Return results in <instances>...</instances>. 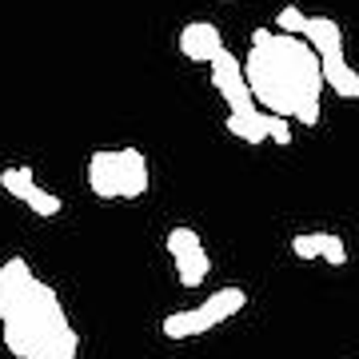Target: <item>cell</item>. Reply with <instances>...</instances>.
Listing matches in <instances>:
<instances>
[{
  "label": "cell",
  "instance_id": "cell-5",
  "mask_svg": "<svg viewBox=\"0 0 359 359\" xmlns=\"http://www.w3.org/2000/svg\"><path fill=\"white\" fill-rule=\"evenodd\" d=\"M180 52L188 60H196V65H212L219 52H224V36H219L216 25L192 20V25H184V32H180Z\"/></svg>",
  "mask_w": 359,
  "mask_h": 359
},
{
  "label": "cell",
  "instance_id": "cell-13",
  "mask_svg": "<svg viewBox=\"0 0 359 359\" xmlns=\"http://www.w3.org/2000/svg\"><path fill=\"white\" fill-rule=\"evenodd\" d=\"M160 327H164V335H168V339H176V344H184V339H196V335H200L192 308H188V311H172Z\"/></svg>",
  "mask_w": 359,
  "mask_h": 359
},
{
  "label": "cell",
  "instance_id": "cell-12",
  "mask_svg": "<svg viewBox=\"0 0 359 359\" xmlns=\"http://www.w3.org/2000/svg\"><path fill=\"white\" fill-rule=\"evenodd\" d=\"M164 248H168V256L172 259H184V256L204 252V240H200V231H192V228H172L168 231V240H164Z\"/></svg>",
  "mask_w": 359,
  "mask_h": 359
},
{
  "label": "cell",
  "instance_id": "cell-9",
  "mask_svg": "<svg viewBox=\"0 0 359 359\" xmlns=\"http://www.w3.org/2000/svg\"><path fill=\"white\" fill-rule=\"evenodd\" d=\"M224 124H228L231 136H240V140H248V144H264L268 140V112H264V108H256V112H248V116L228 112Z\"/></svg>",
  "mask_w": 359,
  "mask_h": 359
},
{
  "label": "cell",
  "instance_id": "cell-3",
  "mask_svg": "<svg viewBox=\"0 0 359 359\" xmlns=\"http://www.w3.org/2000/svg\"><path fill=\"white\" fill-rule=\"evenodd\" d=\"M88 188L100 200H136L148 192V160L136 148L116 152H92L88 160Z\"/></svg>",
  "mask_w": 359,
  "mask_h": 359
},
{
  "label": "cell",
  "instance_id": "cell-11",
  "mask_svg": "<svg viewBox=\"0 0 359 359\" xmlns=\"http://www.w3.org/2000/svg\"><path fill=\"white\" fill-rule=\"evenodd\" d=\"M208 271H212V259H208V252H196V256L176 259V280L184 283V287H200V283L208 280Z\"/></svg>",
  "mask_w": 359,
  "mask_h": 359
},
{
  "label": "cell",
  "instance_id": "cell-17",
  "mask_svg": "<svg viewBox=\"0 0 359 359\" xmlns=\"http://www.w3.org/2000/svg\"><path fill=\"white\" fill-rule=\"evenodd\" d=\"M268 140L280 144V148H287V144H292V124H287L283 116H268Z\"/></svg>",
  "mask_w": 359,
  "mask_h": 359
},
{
  "label": "cell",
  "instance_id": "cell-16",
  "mask_svg": "<svg viewBox=\"0 0 359 359\" xmlns=\"http://www.w3.org/2000/svg\"><path fill=\"white\" fill-rule=\"evenodd\" d=\"M28 208H32L36 216H44V219H56L65 204H60V196H52V192H44V188H36V192H32V200H28Z\"/></svg>",
  "mask_w": 359,
  "mask_h": 359
},
{
  "label": "cell",
  "instance_id": "cell-7",
  "mask_svg": "<svg viewBox=\"0 0 359 359\" xmlns=\"http://www.w3.org/2000/svg\"><path fill=\"white\" fill-rule=\"evenodd\" d=\"M304 40L320 52V60H323V56H339V52H344V28L335 25L332 16H308Z\"/></svg>",
  "mask_w": 359,
  "mask_h": 359
},
{
  "label": "cell",
  "instance_id": "cell-8",
  "mask_svg": "<svg viewBox=\"0 0 359 359\" xmlns=\"http://www.w3.org/2000/svg\"><path fill=\"white\" fill-rule=\"evenodd\" d=\"M323 84L327 88H335L344 100H359V72L344 60V52L339 56H323Z\"/></svg>",
  "mask_w": 359,
  "mask_h": 359
},
{
  "label": "cell",
  "instance_id": "cell-10",
  "mask_svg": "<svg viewBox=\"0 0 359 359\" xmlns=\"http://www.w3.org/2000/svg\"><path fill=\"white\" fill-rule=\"evenodd\" d=\"M0 188H4V192L8 196H16V200H32V192H36V180H32V168H4V172H0Z\"/></svg>",
  "mask_w": 359,
  "mask_h": 359
},
{
  "label": "cell",
  "instance_id": "cell-14",
  "mask_svg": "<svg viewBox=\"0 0 359 359\" xmlns=\"http://www.w3.org/2000/svg\"><path fill=\"white\" fill-rule=\"evenodd\" d=\"M316 240H320V256L332 264V268H344L347 264V248H344V240L335 236V231H316Z\"/></svg>",
  "mask_w": 359,
  "mask_h": 359
},
{
  "label": "cell",
  "instance_id": "cell-2",
  "mask_svg": "<svg viewBox=\"0 0 359 359\" xmlns=\"http://www.w3.org/2000/svg\"><path fill=\"white\" fill-rule=\"evenodd\" d=\"M248 88L268 116L304 120L308 128L320 124V96H323V65L320 52L304 36H283L276 28H256L252 48L244 60Z\"/></svg>",
  "mask_w": 359,
  "mask_h": 359
},
{
  "label": "cell",
  "instance_id": "cell-15",
  "mask_svg": "<svg viewBox=\"0 0 359 359\" xmlns=\"http://www.w3.org/2000/svg\"><path fill=\"white\" fill-rule=\"evenodd\" d=\"M304 28H308V16L299 13L295 4H287V8L276 13V32H283V36H304Z\"/></svg>",
  "mask_w": 359,
  "mask_h": 359
},
{
  "label": "cell",
  "instance_id": "cell-18",
  "mask_svg": "<svg viewBox=\"0 0 359 359\" xmlns=\"http://www.w3.org/2000/svg\"><path fill=\"white\" fill-rule=\"evenodd\" d=\"M292 252L299 259H316L320 256V240H316V231H311V236L308 231H304V236H292Z\"/></svg>",
  "mask_w": 359,
  "mask_h": 359
},
{
  "label": "cell",
  "instance_id": "cell-6",
  "mask_svg": "<svg viewBox=\"0 0 359 359\" xmlns=\"http://www.w3.org/2000/svg\"><path fill=\"white\" fill-rule=\"evenodd\" d=\"M244 304H248V295L240 292V287H219L216 295H208L200 308H192V311H196V327H200V335L212 332L216 323L231 320L236 311H244Z\"/></svg>",
  "mask_w": 359,
  "mask_h": 359
},
{
  "label": "cell",
  "instance_id": "cell-1",
  "mask_svg": "<svg viewBox=\"0 0 359 359\" xmlns=\"http://www.w3.org/2000/svg\"><path fill=\"white\" fill-rule=\"evenodd\" d=\"M0 335L16 359H76L80 335L60 295L20 256L0 264Z\"/></svg>",
  "mask_w": 359,
  "mask_h": 359
},
{
  "label": "cell",
  "instance_id": "cell-4",
  "mask_svg": "<svg viewBox=\"0 0 359 359\" xmlns=\"http://www.w3.org/2000/svg\"><path fill=\"white\" fill-rule=\"evenodd\" d=\"M212 88L224 96L228 112H236V116H248V112H256V108H259L256 96H252V88H248L244 60H240V56H231L228 48L212 60Z\"/></svg>",
  "mask_w": 359,
  "mask_h": 359
}]
</instances>
